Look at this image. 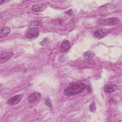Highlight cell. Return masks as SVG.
<instances>
[{"label": "cell", "mask_w": 122, "mask_h": 122, "mask_svg": "<svg viewBox=\"0 0 122 122\" xmlns=\"http://www.w3.org/2000/svg\"><path fill=\"white\" fill-rule=\"evenodd\" d=\"M31 10L35 12H39L41 10V7L39 5H34L31 7Z\"/></svg>", "instance_id": "12"}, {"label": "cell", "mask_w": 122, "mask_h": 122, "mask_svg": "<svg viewBox=\"0 0 122 122\" xmlns=\"http://www.w3.org/2000/svg\"><path fill=\"white\" fill-rule=\"evenodd\" d=\"M40 34L39 29L37 28H32L27 32L26 34L27 38L29 39H33L37 38Z\"/></svg>", "instance_id": "2"}, {"label": "cell", "mask_w": 122, "mask_h": 122, "mask_svg": "<svg viewBox=\"0 0 122 122\" xmlns=\"http://www.w3.org/2000/svg\"><path fill=\"white\" fill-rule=\"evenodd\" d=\"M41 94L40 93L38 92H35L28 97V101L30 102H34L39 100L41 98Z\"/></svg>", "instance_id": "8"}, {"label": "cell", "mask_w": 122, "mask_h": 122, "mask_svg": "<svg viewBox=\"0 0 122 122\" xmlns=\"http://www.w3.org/2000/svg\"><path fill=\"white\" fill-rule=\"evenodd\" d=\"M13 55V53L9 52H5L2 53L0 55V61L1 63L4 62L9 60Z\"/></svg>", "instance_id": "5"}, {"label": "cell", "mask_w": 122, "mask_h": 122, "mask_svg": "<svg viewBox=\"0 0 122 122\" xmlns=\"http://www.w3.org/2000/svg\"><path fill=\"white\" fill-rule=\"evenodd\" d=\"M23 96L22 94H18L10 98L7 101V103L10 105H15L18 104L21 100Z\"/></svg>", "instance_id": "3"}, {"label": "cell", "mask_w": 122, "mask_h": 122, "mask_svg": "<svg viewBox=\"0 0 122 122\" xmlns=\"http://www.w3.org/2000/svg\"><path fill=\"white\" fill-rule=\"evenodd\" d=\"M95 54L91 51H87L85 52L83 54V57L87 60H89L91 59L92 57L94 56Z\"/></svg>", "instance_id": "11"}, {"label": "cell", "mask_w": 122, "mask_h": 122, "mask_svg": "<svg viewBox=\"0 0 122 122\" xmlns=\"http://www.w3.org/2000/svg\"><path fill=\"white\" fill-rule=\"evenodd\" d=\"M90 110L92 112H95V111H96V107H95V104L92 103L90 106Z\"/></svg>", "instance_id": "13"}, {"label": "cell", "mask_w": 122, "mask_h": 122, "mask_svg": "<svg viewBox=\"0 0 122 122\" xmlns=\"http://www.w3.org/2000/svg\"><path fill=\"white\" fill-rule=\"evenodd\" d=\"M105 33L102 30H97L94 32L93 37L97 39H102L104 37Z\"/></svg>", "instance_id": "10"}, {"label": "cell", "mask_w": 122, "mask_h": 122, "mask_svg": "<svg viewBox=\"0 0 122 122\" xmlns=\"http://www.w3.org/2000/svg\"><path fill=\"white\" fill-rule=\"evenodd\" d=\"M71 43L69 41H64L61 45L60 51L61 52H64L67 51L70 47Z\"/></svg>", "instance_id": "6"}, {"label": "cell", "mask_w": 122, "mask_h": 122, "mask_svg": "<svg viewBox=\"0 0 122 122\" xmlns=\"http://www.w3.org/2000/svg\"><path fill=\"white\" fill-rule=\"evenodd\" d=\"M86 85L81 82L70 83L64 90L63 93L66 96L79 94L82 92L86 89Z\"/></svg>", "instance_id": "1"}, {"label": "cell", "mask_w": 122, "mask_h": 122, "mask_svg": "<svg viewBox=\"0 0 122 122\" xmlns=\"http://www.w3.org/2000/svg\"><path fill=\"white\" fill-rule=\"evenodd\" d=\"M120 22V20L117 18H111L107 19H104L102 21H100V23L103 24L105 25H115L119 23Z\"/></svg>", "instance_id": "4"}, {"label": "cell", "mask_w": 122, "mask_h": 122, "mask_svg": "<svg viewBox=\"0 0 122 122\" xmlns=\"http://www.w3.org/2000/svg\"><path fill=\"white\" fill-rule=\"evenodd\" d=\"M10 32V28L8 26H5L2 28L0 30V37H5L8 36Z\"/></svg>", "instance_id": "9"}, {"label": "cell", "mask_w": 122, "mask_h": 122, "mask_svg": "<svg viewBox=\"0 0 122 122\" xmlns=\"http://www.w3.org/2000/svg\"><path fill=\"white\" fill-rule=\"evenodd\" d=\"M117 89V86L114 84H109L104 88V91L106 93H110L115 92Z\"/></svg>", "instance_id": "7"}]
</instances>
